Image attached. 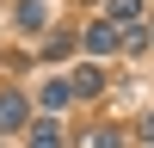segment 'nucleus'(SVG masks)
<instances>
[{"instance_id": "0eeeda50", "label": "nucleus", "mask_w": 154, "mask_h": 148, "mask_svg": "<svg viewBox=\"0 0 154 148\" xmlns=\"http://www.w3.org/2000/svg\"><path fill=\"white\" fill-rule=\"evenodd\" d=\"M80 148H123V136H117V130H86Z\"/></svg>"}, {"instance_id": "f03ea898", "label": "nucleus", "mask_w": 154, "mask_h": 148, "mask_svg": "<svg viewBox=\"0 0 154 148\" xmlns=\"http://www.w3.org/2000/svg\"><path fill=\"white\" fill-rule=\"evenodd\" d=\"M25 117H31V105H25L19 93H0V136H12Z\"/></svg>"}, {"instance_id": "1a4fd4ad", "label": "nucleus", "mask_w": 154, "mask_h": 148, "mask_svg": "<svg viewBox=\"0 0 154 148\" xmlns=\"http://www.w3.org/2000/svg\"><path fill=\"white\" fill-rule=\"evenodd\" d=\"M142 142H154V111H148V123H142Z\"/></svg>"}, {"instance_id": "20e7f679", "label": "nucleus", "mask_w": 154, "mask_h": 148, "mask_svg": "<svg viewBox=\"0 0 154 148\" xmlns=\"http://www.w3.org/2000/svg\"><path fill=\"white\" fill-rule=\"evenodd\" d=\"M43 19H49V6H43V0H25V6H19V25H25V31H37Z\"/></svg>"}, {"instance_id": "423d86ee", "label": "nucleus", "mask_w": 154, "mask_h": 148, "mask_svg": "<svg viewBox=\"0 0 154 148\" xmlns=\"http://www.w3.org/2000/svg\"><path fill=\"white\" fill-rule=\"evenodd\" d=\"M31 148H62V130H56V123L43 117V123H37V130H31Z\"/></svg>"}, {"instance_id": "7ed1b4c3", "label": "nucleus", "mask_w": 154, "mask_h": 148, "mask_svg": "<svg viewBox=\"0 0 154 148\" xmlns=\"http://www.w3.org/2000/svg\"><path fill=\"white\" fill-rule=\"evenodd\" d=\"M99 86H105V74H99V68H80V74L68 80V93H80V99H93Z\"/></svg>"}, {"instance_id": "f257e3e1", "label": "nucleus", "mask_w": 154, "mask_h": 148, "mask_svg": "<svg viewBox=\"0 0 154 148\" xmlns=\"http://www.w3.org/2000/svg\"><path fill=\"white\" fill-rule=\"evenodd\" d=\"M80 43H86V56H105V49H117V25H111V19H93L80 31Z\"/></svg>"}, {"instance_id": "39448f33", "label": "nucleus", "mask_w": 154, "mask_h": 148, "mask_svg": "<svg viewBox=\"0 0 154 148\" xmlns=\"http://www.w3.org/2000/svg\"><path fill=\"white\" fill-rule=\"evenodd\" d=\"M68 99H74V93H68V80H49V86H43V111H62Z\"/></svg>"}, {"instance_id": "6e6552de", "label": "nucleus", "mask_w": 154, "mask_h": 148, "mask_svg": "<svg viewBox=\"0 0 154 148\" xmlns=\"http://www.w3.org/2000/svg\"><path fill=\"white\" fill-rule=\"evenodd\" d=\"M142 12V0H111V25H123V19H136Z\"/></svg>"}]
</instances>
